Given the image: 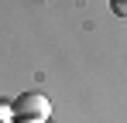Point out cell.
<instances>
[{"label": "cell", "mask_w": 127, "mask_h": 123, "mask_svg": "<svg viewBox=\"0 0 127 123\" xmlns=\"http://www.w3.org/2000/svg\"><path fill=\"white\" fill-rule=\"evenodd\" d=\"M14 109H17V116H48V99H45L41 92H24V96H17V102H14Z\"/></svg>", "instance_id": "6da1fadb"}, {"label": "cell", "mask_w": 127, "mask_h": 123, "mask_svg": "<svg viewBox=\"0 0 127 123\" xmlns=\"http://www.w3.org/2000/svg\"><path fill=\"white\" fill-rule=\"evenodd\" d=\"M110 10L117 17H127V0H110Z\"/></svg>", "instance_id": "7a4b0ae2"}]
</instances>
